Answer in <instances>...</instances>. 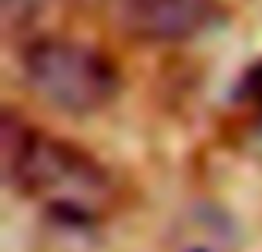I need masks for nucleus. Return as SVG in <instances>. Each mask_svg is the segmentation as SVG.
I'll list each match as a JSON object with an SVG mask.
<instances>
[{
    "label": "nucleus",
    "mask_w": 262,
    "mask_h": 252,
    "mask_svg": "<svg viewBox=\"0 0 262 252\" xmlns=\"http://www.w3.org/2000/svg\"><path fill=\"white\" fill-rule=\"evenodd\" d=\"M219 17L216 0H116V20L143 43H179L209 30Z\"/></svg>",
    "instance_id": "7ed1b4c3"
},
{
    "label": "nucleus",
    "mask_w": 262,
    "mask_h": 252,
    "mask_svg": "<svg viewBox=\"0 0 262 252\" xmlns=\"http://www.w3.org/2000/svg\"><path fill=\"white\" fill-rule=\"evenodd\" d=\"M47 0H0V27L4 37H24L27 30H33V24L40 20Z\"/></svg>",
    "instance_id": "39448f33"
},
{
    "label": "nucleus",
    "mask_w": 262,
    "mask_h": 252,
    "mask_svg": "<svg viewBox=\"0 0 262 252\" xmlns=\"http://www.w3.org/2000/svg\"><path fill=\"white\" fill-rule=\"evenodd\" d=\"M236 249V233L232 222L212 206H196L179 216L169 252H232Z\"/></svg>",
    "instance_id": "20e7f679"
},
{
    "label": "nucleus",
    "mask_w": 262,
    "mask_h": 252,
    "mask_svg": "<svg viewBox=\"0 0 262 252\" xmlns=\"http://www.w3.org/2000/svg\"><path fill=\"white\" fill-rule=\"evenodd\" d=\"M0 156L7 182L37 202L47 216L73 226H86L113 213L116 182L86 149L37 133L10 110L0 123Z\"/></svg>",
    "instance_id": "f257e3e1"
},
{
    "label": "nucleus",
    "mask_w": 262,
    "mask_h": 252,
    "mask_svg": "<svg viewBox=\"0 0 262 252\" xmlns=\"http://www.w3.org/2000/svg\"><path fill=\"white\" fill-rule=\"evenodd\" d=\"M24 80L37 100L70 117L103 110L120 86L113 63L96 47L67 37L33 40L24 50Z\"/></svg>",
    "instance_id": "f03ea898"
}]
</instances>
